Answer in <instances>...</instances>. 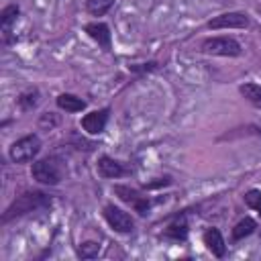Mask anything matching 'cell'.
<instances>
[{
	"label": "cell",
	"mask_w": 261,
	"mask_h": 261,
	"mask_svg": "<svg viewBox=\"0 0 261 261\" xmlns=\"http://www.w3.org/2000/svg\"><path fill=\"white\" fill-rule=\"evenodd\" d=\"M51 204V198L43 192H24L22 196H18L2 214V222H8L16 216H22V214H29L33 210H39V208H45Z\"/></svg>",
	"instance_id": "obj_1"
},
{
	"label": "cell",
	"mask_w": 261,
	"mask_h": 261,
	"mask_svg": "<svg viewBox=\"0 0 261 261\" xmlns=\"http://www.w3.org/2000/svg\"><path fill=\"white\" fill-rule=\"evenodd\" d=\"M41 151V141L37 135H27L18 141H14L8 149V155L14 163H27L31 159L37 157V153Z\"/></svg>",
	"instance_id": "obj_2"
},
{
	"label": "cell",
	"mask_w": 261,
	"mask_h": 261,
	"mask_svg": "<svg viewBox=\"0 0 261 261\" xmlns=\"http://www.w3.org/2000/svg\"><path fill=\"white\" fill-rule=\"evenodd\" d=\"M33 177L45 186H57L61 181V167L57 165L55 159H39L33 163L31 169Z\"/></svg>",
	"instance_id": "obj_3"
},
{
	"label": "cell",
	"mask_w": 261,
	"mask_h": 261,
	"mask_svg": "<svg viewBox=\"0 0 261 261\" xmlns=\"http://www.w3.org/2000/svg\"><path fill=\"white\" fill-rule=\"evenodd\" d=\"M202 51L210 53V55L237 57V55H241V45L232 37H212L202 43Z\"/></svg>",
	"instance_id": "obj_4"
},
{
	"label": "cell",
	"mask_w": 261,
	"mask_h": 261,
	"mask_svg": "<svg viewBox=\"0 0 261 261\" xmlns=\"http://www.w3.org/2000/svg\"><path fill=\"white\" fill-rule=\"evenodd\" d=\"M104 218L106 222L116 230V232H130L135 228V220L130 218V214H126L124 210L116 208L114 204L104 206Z\"/></svg>",
	"instance_id": "obj_5"
},
{
	"label": "cell",
	"mask_w": 261,
	"mask_h": 261,
	"mask_svg": "<svg viewBox=\"0 0 261 261\" xmlns=\"http://www.w3.org/2000/svg\"><path fill=\"white\" fill-rule=\"evenodd\" d=\"M249 24L247 14L243 12H224L220 16H214L208 22V29H245Z\"/></svg>",
	"instance_id": "obj_6"
},
{
	"label": "cell",
	"mask_w": 261,
	"mask_h": 261,
	"mask_svg": "<svg viewBox=\"0 0 261 261\" xmlns=\"http://www.w3.org/2000/svg\"><path fill=\"white\" fill-rule=\"evenodd\" d=\"M114 194H116L122 202L133 204L139 214H147V210H149V200L143 198L137 190H130V188H126V186H114Z\"/></svg>",
	"instance_id": "obj_7"
},
{
	"label": "cell",
	"mask_w": 261,
	"mask_h": 261,
	"mask_svg": "<svg viewBox=\"0 0 261 261\" xmlns=\"http://www.w3.org/2000/svg\"><path fill=\"white\" fill-rule=\"evenodd\" d=\"M106 120H108V110H94V112H90L82 118V126H84L86 133L98 135V133L104 130Z\"/></svg>",
	"instance_id": "obj_8"
},
{
	"label": "cell",
	"mask_w": 261,
	"mask_h": 261,
	"mask_svg": "<svg viewBox=\"0 0 261 261\" xmlns=\"http://www.w3.org/2000/svg\"><path fill=\"white\" fill-rule=\"evenodd\" d=\"M204 245L210 249L212 255L216 257H224V251H226V245H224V239L220 234L218 228H208L204 232Z\"/></svg>",
	"instance_id": "obj_9"
},
{
	"label": "cell",
	"mask_w": 261,
	"mask_h": 261,
	"mask_svg": "<svg viewBox=\"0 0 261 261\" xmlns=\"http://www.w3.org/2000/svg\"><path fill=\"white\" fill-rule=\"evenodd\" d=\"M98 171H100L102 177H120V175H124V167L108 155L98 159Z\"/></svg>",
	"instance_id": "obj_10"
},
{
	"label": "cell",
	"mask_w": 261,
	"mask_h": 261,
	"mask_svg": "<svg viewBox=\"0 0 261 261\" xmlns=\"http://www.w3.org/2000/svg\"><path fill=\"white\" fill-rule=\"evenodd\" d=\"M86 33L102 47H110V29L104 22H90L86 27Z\"/></svg>",
	"instance_id": "obj_11"
},
{
	"label": "cell",
	"mask_w": 261,
	"mask_h": 261,
	"mask_svg": "<svg viewBox=\"0 0 261 261\" xmlns=\"http://www.w3.org/2000/svg\"><path fill=\"white\" fill-rule=\"evenodd\" d=\"M57 106L65 112H80L86 108V102L73 94H61V96H57Z\"/></svg>",
	"instance_id": "obj_12"
},
{
	"label": "cell",
	"mask_w": 261,
	"mask_h": 261,
	"mask_svg": "<svg viewBox=\"0 0 261 261\" xmlns=\"http://www.w3.org/2000/svg\"><path fill=\"white\" fill-rule=\"evenodd\" d=\"M16 16H18V6H14V4H10V6H6V8L2 10V14H0V27H2L4 37H8L10 24L16 20Z\"/></svg>",
	"instance_id": "obj_13"
},
{
	"label": "cell",
	"mask_w": 261,
	"mask_h": 261,
	"mask_svg": "<svg viewBox=\"0 0 261 261\" xmlns=\"http://www.w3.org/2000/svg\"><path fill=\"white\" fill-rule=\"evenodd\" d=\"M114 0H86V10L94 16H102L112 8Z\"/></svg>",
	"instance_id": "obj_14"
},
{
	"label": "cell",
	"mask_w": 261,
	"mask_h": 261,
	"mask_svg": "<svg viewBox=\"0 0 261 261\" xmlns=\"http://www.w3.org/2000/svg\"><path fill=\"white\" fill-rule=\"evenodd\" d=\"M253 230H255V220H253V218H243V220L232 228V239H234V241H241V239L249 237Z\"/></svg>",
	"instance_id": "obj_15"
},
{
	"label": "cell",
	"mask_w": 261,
	"mask_h": 261,
	"mask_svg": "<svg viewBox=\"0 0 261 261\" xmlns=\"http://www.w3.org/2000/svg\"><path fill=\"white\" fill-rule=\"evenodd\" d=\"M241 94L255 106H261V86L257 84H245L241 86Z\"/></svg>",
	"instance_id": "obj_16"
},
{
	"label": "cell",
	"mask_w": 261,
	"mask_h": 261,
	"mask_svg": "<svg viewBox=\"0 0 261 261\" xmlns=\"http://www.w3.org/2000/svg\"><path fill=\"white\" fill-rule=\"evenodd\" d=\"M98 253H100V245L94 241H86L77 247V255L82 259H94V257H98Z\"/></svg>",
	"instance_id": "obj_17"
},
{
	"label": "cell",
	"mask_w": 261,
	"mask_h": 261,
	"mask_svg": "<svg viewBox=\"0 0 261 261\" xmlns=\"http://www.w3.org/2000/svg\"><path fill=\"white\" fill-rule=\"evenodd\" d=\"M245 204L261 214V192H259V190H249V192L245 194Z\"/></svg>",
	"instance_id": "obj_18"
},
{
	"label": "cell",
	"mask_w": 261,
	"mask_h": 261,
	"mask_svg": "<svg viewBox=\"0 0 261 261\" xmlns=\"http://www.w3.org/2000/svg\"><path fill=\"white\" fill-rule=\"evenodd\" d=\"M165 234L171 237V239H184V237L188 234V228H186V224H171V226L165 230Z\"/></svg>",
	"instance_id": "obj_19"
},
{
	"label": "cell",
	"mask_w": 261,
	"mask_h": 261,
	"mask_svg": "<svg viewBox=\"0 0 261 261\" xmlns=\"http://www.w3.org/2000/svg\"><path fill=\"white\" fill-rule=\"evenodd\" d=\"M18 102H20L22 108H31V106H35V104H37V92H33V94H22Z\"/></svg>",
	"instance_id": "obj_20"
}]
</instances>
